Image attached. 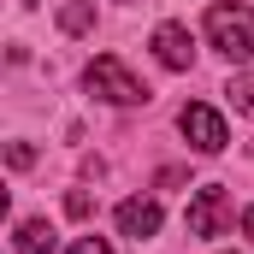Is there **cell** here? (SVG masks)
Segmentation results:
<instances>
[{"label":"cell","mask_w":254,"mask_h":254,"mask_svg":"<svg viewBox=\"0 0 254 254\" xmlns=\"http://www.w3.org/2000/svg\"><path fill=\"white\" fill-rule=\"evenodd\" d=\"M207 42L225 54V60H249L254 54V6H207Z\"/></svg>","instance_id":"obj_1"},{"label":"cell","mask_w":254,"mask_h":254,"mask_svg":"<svg viewBox=\"0 0 254 254\" xmlns=\"http://www.w3.org/2000/svg\"><path fill=\"white\" fill-rule=\"evenodd\" d=\"M83 83H89V95H101V101H113V107H142V101H148V83H136V77L125 71V60H119V54L89 60Z\"/></svg>","instance_id":"obj_2"},{"label":"cell","mask_w":254,"mask_h":254,"mask_svg":"<svg viewBox=\"0 0 254 254\" xmlns=\"http://www.w3.org/2000/svg\"><path fill=\"white\" fill-rule=\"evenodd\" d=\"M178 130L190 136V148H195V154H219V148L231 142V130H225V119H219L213 107H201V101H190V107L178 113Z\"/></svg>","instance_id":"obj_3"},{"label":"cell","mask_w":254,"mask_h":254,"mask_svg":"<svg viewBox=\"0 0 254 254\" xmlns=\"http://www.w3.org/2000/svg\"><path fill=\"white\" fill-rule=\"evenodd\" d=\"M225 225H231V201H225V190H219V184L195 190V201H190V237L213 243V237H219Z\"/></svg>","instance_id":"obj_4"},{"label":"cell","mask_w":254,"mask_h":254,"mask_svg":"<svg viewBox=\"0 0 254 254\" xmlns=\"http://www.w3.org/2000/svg\"><path fill=\"white\" fill-rule=\"evenodd\" d=\"M154 54H160V65H166V71H190V65H195L190 30H184V24H160V30H154Z\"/></svg>","instance_id":"obj_5"},{"label":"cell","mask_w":254,"mask_h":254,"mask_svg":"<svg viewBox=\"0 0 254 254\" xmlns=\"http://www.w3.org/2000/svg\"><path fill=\"white\" fill-rule=\"evenodd\" d=\"M119 231L125 237H154L160 231V201H142V195H130V201H119Z\"/></svg>","instance_id":"obj_6"},{"label":"cell","mask_w":254,"mask_h":254,"mask_svg":"<svg viewBox=\"0 0 254 254\" xmlns=\"http://www.w3.org/2000/svg\"><path fill=\"white\" fill-rule=\"evenodd\" d=\"M54 243H60V237H54L48 219H24V225H18V254H54Z\"/></svg>","instance_id":"obj_7"},{"label":"cell","mask_w":254,"mask_h":254,"mask_svg":"<svg viewBox=\"0 0 254 254\" xmlns=\"http://www.w3.org/2000/svg\"><path fill=\"white\" fill-rule=\"evenodd\" d=\"M60 30H65V36H83V30H95V6H89V0L65 6V12H60Z\"/></svg>","instance_id":"obj_8"},{"label":"cell","mask_w":254,"mask_h":254,"mask_svg":"<svg viewBox=\"0 0 254 254\" xmlns=\"http://www.w3.org/2000/svg\"><path fill=\"white\" fill-rule=\"evenodd\" d=\"M65 213H71V219H89V213H95L89 190H71V195H65Z\"/></svg>","instance_id":"obj_9"},{"label":"cell","mask_w":254,"mask_h":254,"mask_svg":"<svg viewBox=\"0 0 254 254\" xmlns=\"http://www.w3.org/2000/svg\"><path fill=\"white\" fill-rule=\"evenodd\" d=\"M231 95H237V107H249V113H254V71H243V77L231 83Z\"/></svg>","instance_id":"obj_10"},{"label":"cell","mask_w":254,"mask_h":254,"mask_svg":"<svg viewBox=\"0 0 254 254\" xmlns=\"http://www.w3.org/2000/svg\"><path fill=\"white\" fill-rule=\"evenodd\" d=\"M6 160L24 172V166H36V148H30V142H12V148H6Z\"/></svg>","instance_id":"obj_11"},{"label":"cell","mask_w":254,"mask_h":254,"mask_svg":"<svg viewBox=\"0 0 254 254\" xmlns=\"http://www.w3.org/2000/svg\"><path fill=\"white\" fill-rule=\"evenodd\" d=\"M71 254H113L101 237H83V243H71Z\"/></svg>","instance_id":"obj_12"},{"label":"cell","mask_w":254,"mask_h":254,"mask_svg":"<svg viewBox=\"0 0 254 254\" xmlns=\"http://www.w3.org/2000/svg\"><path fill=\"white\" fill-rule=\"evenodd\" d=\"M243 231H249V237H254V207H249V213H243Z\"/></svg>","instance_id":"obj_13"},{"label":"cell","mask_w":254,"mask_h":254,"mask_svg":"<svg viewBox=\"0 0 254 254\" xmlns=\"http://www.w3.org/2000/svg\"><path fill=\"white\" fill-rule=\"evenodd\" d=\"M24 6H42V0H24Z\"/></svg>","instance_id":"obj_14"},{"label":"cell","mask_w":254,"mask_h":254,"mask_svg":"<svg viewBox=\"0 0 254 254\" xmlns=\"http://www.w3.org/2000/svg\"><path fill=\"white\" fill-rule=\"evenodd\" d=\"M125 6H130V0H125Z\"/></svg>","instance_id":"obj_15"}]
</instances>
